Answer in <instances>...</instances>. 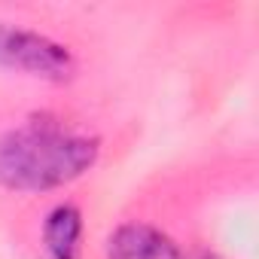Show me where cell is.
I'll use <instances>...</instances> for the list:
<instances>
[{
	"label": "cell",
	"instance_id": "obj_1",
	"mask_svg": "<svg viewBox=\"0 0 259 259\" xmlns=\"http://www.w3.org/2000/svg\"><path fill=\"white\" fill-rule=\"evenodd\" d=\"M101 141L67 128L55 116H34L0 135V186L13 192H49L95 168Z\"/></svg>",
	"mask_w": 259,
	"mask_h": 259
},
{
	"label": "cell",
	"instance_id": "obj_2",
	"mask_svg": "<svg viewBox=\"0 0 259 259\" xmlns=\"http://www.w3.org/2000/svg\"><path fill=\"white\" fill-rule=\"evenodd\" d=\"M0 64L49 82H64L76 70V61L64 43L7 22H0Z\"/></svg>",
	"mask_w": 259,
	"mask_h": 259
},
{
	"label": "cell",
	"instance_id": "obj_3",
	"mask_svg": "<svg viewBox=\"0 0 259 259\" xmlns=\"http://www.w3.org/2000/svg\"><path fill=\"white\" fill-rule=\"evenodd\" d=\"M107 259H186L177 241L150 223H122L104 241Z\"/></svg>",
	"mask_w": 259,
	"mask_h": 259
},
{
	"label": "cell",
	"instance_id": "obj_4",
	"mask_svg": "<svg viewBox=\"0 0 259 259\" xmlns=\"http://www.w3.org/2000/svg\"><path fill=\"white\" fill-rule=\"evenodd\" d=\"M82 235H85L82 210L73 201L55 204L43 217V229H40L43 259H79L82 256Z\"/></svg>",
	"mask_w": 259,
	"mask_h": 259
},
{
	"label": "cell",
	"instance_id": "obj_5",
	"mask_svg": "<svg viewBox=\"0 0 259 259\" xmlns=\"http://www.w3.org/2000/svg\"><path fill=\"white\" fill-rule=\"evenodd\" d=\"M198 259H223V256H220L217 250H201V253H198Z\"/></svg>",
	"mask_w": 259,
	"mask_h": 259
}]
</instances>
